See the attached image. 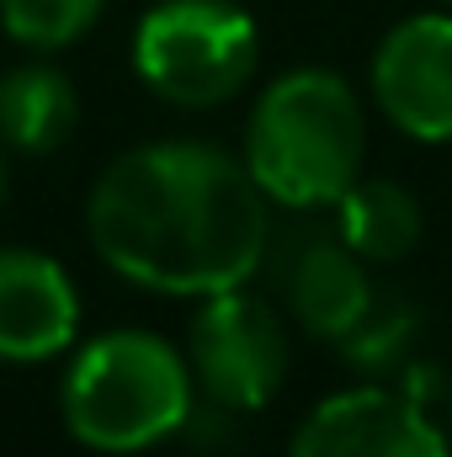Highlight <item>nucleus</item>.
Listing matches in <instances>:
<instances>
[{
    "instance_id": "nucleus-11",
    "label": "nucleus",
    "mask_w": 452,
    "mask_h": 457,
    "mask_svg": "<svg viewBox=\"0 0 452 457\" xmlns=\"http://www.w3.org/2000/svg\"><path fill=\"white\" fill-rule=\"evenodd\" d=\"M331 208L336 234L367 266H394L421 245V203L389 176H356Z\"/></svg>"
},
{
    "instance_id": "nucleus-13",
    "label": "nucleus",
    "mask_w": 452,
    "mask_h": 457,
    "mask_svg": "<svg viewBox=\"0 0 452 457\" xmlns=\"http://www.w3.org/2000/svg\"><path fill=\"white\" fill-rule=\"evenodd\" d=\"M415 330H421V320H415V309H410L405 298L372 293L367 314L340 336V351H346V361H351L356 372H389V367L415 345Z\"/></svg>"
},
{
    "instance_id": "nucleus-9",
    "label": "nucleus",
    "mask_w": 452,
    "mask_h": 457,
    "mask_svg": "<svg viewBox=\"0 0 452 457\" xmlns=\"http://www.w3.org/2000/svg\"><path fill=\"white\" fill-rule=\"evenodd\" d=\"M80 330V293L70 271L43 255L5 245L0 250V361H48L70 351Z\"/></svg>"
},
{
    "instance_id": "nucleus-6",
    "label": "nucleus",
    "mask_w": 452,
    "mask_h": 457,
    "mask_svg": "<svg viewBox=\"0 0 452 457\" xmlns=\"http://www.w3.org/2000/svg\"><path fill=\"white\" fill-rule=\"evenodd\" d=\"M272 282V298L320 341H340L372 303V282H367V261L325 224H298L277 228L266 239L261 271Z\"/></svg>"
},
{
    "instance_id": "nucleus-3",
    "label": "nucleus",
    "mask_w": 452,
    "mask_h": 457,
    "mask_svg": "<svg viewBox=\"0 0 452 457\" xmlns=\"http://www.w3.org/2000/svg\"><path fill=\"white\" fill-rule=\"evenodd\" d=\"M187 351L155 330H107L75 351L64 372V426L91 453H144L171 442L192 420Z\"/></svg>"
},
{
    "instance_id": "nucleus-12",
    "label": "nucleus",
    "mask_w": 452,
    "mask_h": 457,
    "mask_svg": "<svg viewBox=\"0 0 452 457\" xmlns=\"http://www.w3.org/2000/svg\"><path fill=\"white\" fill-rule=\"evenodd\" d=\"M102 5L107 0H0V27L32 54H59L102 21Z\"/></svg>"
},
{
    "instance_id": "nucleus-14",
    "label": "nucleus",
    "mask_w": 452,
    "mask_h": 457,
    "mask_svg": "<svg viewBox=\"0 0 452 457\" xmlns=\"http://www.w3.org/2000/svg\"><path fill=\"white\" fill-rule=\"evenodd\" d=\"M5 192H11V165H5V144H0V208H5Z\"/></svg>"
},
{
    "instance_id": "nucleus-1",
    "label": "nucleus",
    "mask_w": 452,
    "mask_h": 457,
    "mask_svg": "<svg viewBox=\"0 0 452 457\" xmlns=\"http://www.w3.org/2000/svg\"><path fill=\"white\" fill-rule=\"evenodd\" d=\"M86 228L122 282L165 298H208L255 282L272 203L239 154L208 138H160L122 149L96 176Z\"/></svg>"
},
{
    "instance_id": "nucleus-4",
    "label": "nucleus",
    "mask_w": 452,
    "mask_h": 457,
    "mask_svg": "<svg viewBox=\"0 0 452 457\" xmlns=\"http://www.w3.org/2000/svg\"><path fill=\"white\" fill-rule=\"evenodd\" d=\"M261 64V32L239 0H160L133 27L138 80L187 112L234 102Z\"/></svg>"
},
{
    "instance_id": "nucleus-7",
    "label": "nucleus",
    "mask_w": 452,
    "mask_h": 457,
    "mask_svg": "<svg viewBox=\"0 0 452 457\" xmlns=\"http://www.w3.org/2000/svg\"><path fill=\"white\" fill-rule=\"evenodd\" d=\"M288 457H452V447L426 399L362 383L320 399L293 431Z\"/></svg>"
},
{
    "instance_id": "nucleus-10",
    "label": "nucleus",
    "mask_w": 452,
    "mask_h": 457,
    "mask_svg": "<svg viewBox=\"0 0 452 457\" xmlns=\"http://www.w3.org/2000/svg\"><path fill=\"white\" fill-rule=\"evenodd\" d=\"M80 122V96L75 80L48 64L27 59L0 75V144L16 154H54Z\"/></svg>"
},
{
    "instance_id": "nucleus-8",
    "label": "nucleus",
    "mask_w": 452,
    "mask_h": 457,
    "mask_svg": "<svg viewBox=\"0 0 452 457\" xmlns=\"http://www.w3.org/2000/svg\"><path fill=\"white\" fill-rule=\"evenodd\" d=\"M372 102L399 133L452 144V16L421 11L383 32L372 54Z\"/></svg>"
},
{
    "instance_id": "nucleus-5",
    "label": "nucleus",
    "mask_w": 452,
    "mask_h": 457,
    "mask_svg": "<svg viewBox=\"0 0 452 457\" xmlns=\"http://www.w3.org/2000/svg\"><path fill=\"white\" fill-rule=\"evenodd\" d=\"M187 367L213 410H266L288 378V325L277 303L250 293V282L208 293L187 325Z\"/></svg>"
},
{
    "instance_id": "nucleus-2",
    "label": "nucleus",
    "mask_w": 452,
    "mask_h": 457,
    "mask_svg": "<svg viewBox=\"0 0 452 457\" xmlns=\"http://www.w3.org/2000/svg\"><path fill=\"white\" fill-rule=\"evenodd\" d=\"M239 160L272 208H331L367 160V117L356 91L336 70H288L250 107Z\"/></svg>"
},
{
    "instance_id": "nucleus-15",
    "label": "nucleus",
    "mask_w": 452,
    "mask_h": 457,
    "mask_svg": "<svg viewBox=\"0 0 452 457\" xmlns=\"http://www.w3.org/2000/svg\"><path fill=\"white\" fill-rule=\"evenodd\" d=\"M448 410H452V383H448Z\"/></svg>"
},
{
    "instance_id": "nucleus-16",
    "label": "nucleus",
    "mask_w": 452,
    "mask_h": 457,
    "mask_svg": "<svg viewBox=\"0 0 452 457\" xmlns=\"http://www.w3.org/2000/svg\"><path fill=\"white\" fill-rule=\"evenodd\" d=\"M442 5H452V0H442Z\"/></svg>"
}]
</instances>
